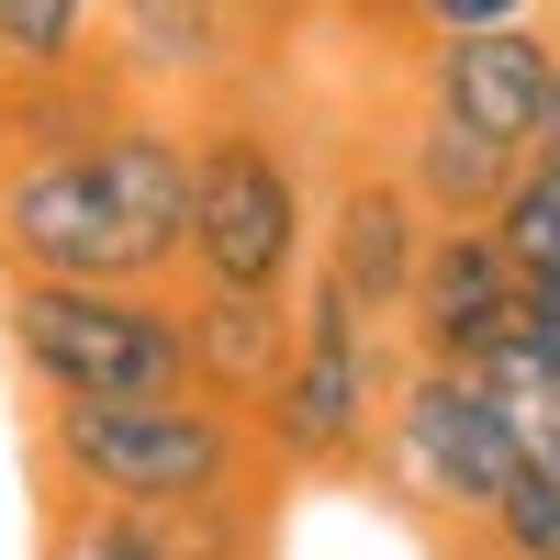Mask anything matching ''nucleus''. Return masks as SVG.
I'll return each instance as SVG.
<instances>
[{"label":"nucleus","mask_w":560,"mask_h":560,"mask_svg":"<svg viewBox=\"0 0 560 560\" xmlns=\"http://www.w3.org/2000/svg\"><path fill=\"white\" fill-rule=\"evenodd\" d=\"M191 236V113L124 102L68 147H0V280L179 292Z\"/></svg>","instance_id":"obj_1"},{"label":"nucleus","mask_w":560,"mask_h":560,"mask_svg":"<svg viewBox=\"0 0 560 560\" xmlns=\"http://www.w3.org/2000/svg\"><path fill=\"white\" fill-rule=\"evenodd\" d=\"M269 482L258 427L236 404L202 393H124V404H34V493L45 504H135V516H179V504Z\"/></svg>","instance_id":"obj_2"},{"label":"nucleus","mask_w":560,"mask_h":560,"mask_svg":"<svg viewBox=\"0 0 560 560\" xmlns=\"http://www.w3.org/2000/svg\"><path fill=\"white\" fill-rule=\"evenodd\" d=\"M325 147L269 102V90H236V102L191 113V236H179V280H213V292H292L314 269V168Z\"/></svg>","instance_id":"obj_3"},{"label":"nucleus","mask_w":560,"mask_h":560,"mask_svg":"<svg viewBox=\"0 0 560 560\" xmlns=\"http://www.w3.org/2000/svg\"><path fill=\"white\" fill-rule=\"evenodd\" d=\"M393 325H370L337 280H292V348H280V382L258 393V459L269 482H359L370 471V427H382V393H393Z\"/></svg>","instance_id":"obj_4"},{"label":"nucleus","mask_w":560,"mask_h":560,"mask_svg":"<svg viewBox=\"0 0 560 560\" xmlns=\"http://www.w3.org/2000/svg\"><path fill=\"white\" fill-rule=\"evenodd\" d=\"M0 359L34 404L191 393L179 292H113V280H0Z\"/></svg>","instance_id":"obj_5"},{"label":"nucleus","mask_w":560,"mask_h":560,"mask_svg":"<svg viewBox=\"0 0 560 560\" xmlns=\"http://www.w3.org/2000/svg\"><path fill=\"white\" fill-rule=\"evenodd\" d=\"M516 459H527V448H516V415L493 404L482 370H427V359H404L393 393H382V427H370V471H359V482H382L415 527L459 538L504 482H516Z\"/></svg>","instance_id":"obj_6"},{"label":"nucleus","mask_w":560,"mask_h":560,"mask_svg":"<svg viewBox=\"0 0 560 560\" xmlns=\"http://www.w3.org/2000/svg\"><path fill=\"white\" fill-rule=\"evenodd\" d=\"M280 0H113L102 12V57L135 102L158 113H202V102H236V90H269L247 68H269L280 45Z\"/></svg>","instance_id":"obj_7"},{"label":"nucleus","mask_w":560,"mask_h":560,"mask_svg":"<svg viewBox=\"0 0 560 560\" xmlns=\"http://www.w3.org/2000/svg\"><path fill=\"white\" fill-rule=\"evenodd\" d=\"M415 258H427V202L382 158L337 147V168L314 179V280H337L370 325H393L415 292Z\"/></svg>","instance_id":"obj_8"},{"label":"nucleus","mask_w":560,"mask_h":560,"mask_svg":"<svg viewBox=\"0 0 560 560\" xmlns=\"http://www.w3.org/2000/svg\"><path fill=\"white\" fill-rule=\"evenodd\" d=\"M549 45H560V23L415 34V45H404V79H415V102L448 113L459 135H482V147L527 158V135H538V90H549Z\"/></svg>","instance_id":"obj_9"},{"label":"nucleus","mask_w":560,"mask_h":560,"mask_svg":"<svg viewBox=\"0 0 560 560\" xmlns=\"http://www.w3.org/2000/svg\"><path fill=\"white\" fill-rule=\"evenodd\" d=\"M516 325V269H504L493 224H427V258H415V292L393 314V348L427 370H482Z\"/></svg>","instance_id":"obj_10"},{"label":"nucleus","mask_w":560,"mask_h":560,"mask_svg":"<svg viewBox=\"0 0 560 560\" xmlns=\"http://www.w3.org/2000/svg\"><path fill=\"white\" fill-rule=\"evenodd\" d=\"M280 348H292V292H213V280H179V359H191L202 404L258 415V393L280 382Z\"/></svg>","instance_id":"obj_11"},{"label":"nucleus","mask_w":560,"mask_h":560,"mask_svg":"<svg viewBox=\"0 0 560 560\" xmlns=\"http://www.w3.org/2000/svg\"><path fill=\"white\" fill-rule=\"evenodd\" d=\"M382 168L404 179L415 202H427V224H482V213L504 202V179H516V158H504V147L459 135V124H448V113H427V102H404Z\"/></svg>","instance_id":"obj_12"},{"label":"nucleus","mask_w":560,"mask_h":560,"mask_svg":"<svg viewBox=\"0 0 560 560\" xmlns=\"http://www.w3.org/2000/svg\"><path fill=\"white\" fill-rule=\"evenodd\" d=\"M504 269H516V292H560V158H516L504 179V202L482 213Z\"/></svg>","instance_id":"obj_13"},{"label":"nucleus","mask_w":560,"mask_h":560,"mask_svg":"<svg viewBox=\"0 0 560 560\" xmlns=\"http://www.w3.org/2000/svg\"><path fill=\"white\" fill-rule=\"evenodd\" d=\"M34 560H202L168 516H135V504H45V549Z\"/></svg>","instance_id":"obj_14"},{"label":"nucleus","mask_w":560,"mask_h":560,"mask_svg":"<svg viewBox=\"0 0 560 560\" xmlns=\"http://www.w3.org/2000/svg\"><path fill=\"white\" fill-rule=\"evenodd\" d=\"M448 549L459 560H560V482L538 471V459H516V482H504Z\"/></svg>","instance_id":"obj_15"},{"label":"nucleus","mask_w":560,"mask_h":560,"mask_svg":"<svg viewBox=\"0 0 560 560\" xmlns=\"http://www.w3.org/2000/svg\"><path fill=\"white\" fill-rule=\"evenodd\" d=\"M113 0H0V79H34V68H68L102 45Z\"/></svg>","instance_id":"obj_16"},{"label":"nucleus","mask_w":560,"mask_h":560,"mask_svg":"<svg viewBox=\"0 0 560 560\" xmlns=\"http://www.w3.org/2000/svg\"><path fill=\"white\" fill-rule=\"evenodd\" d=\"M504 23H549V0H393V34H504Z\"/></svg>","instance_id":"obj_17"},{"label":"nucleus","mask_w":560,"mask_h":560,"mask_svg":"<svg viewBox=\"0 0 560 560\" xmlns=\"http://www.w3.org/2000/svg\"><path fill=\"white\" fill-rule=\"evenodd\" d=\"M280 12H314V23H359V34H393V0H280Z\"/></svg>","instance_id":"obj_18"},{"label":"nucleus","mask_w":560,"mask_h":560,"mask_svg":"<svg viewBox=\"0 0 560 560\" xmlns=\"http://www.w3.org/2000/svg\"><path fill=\"white\" fill-rule=\"evenodd\" d=\"M527 158H560V45H549V90H538V135H527Z\"/></svg>","instance_id":"obj_19"}]
</instances>
